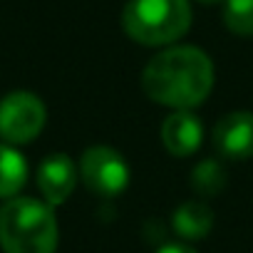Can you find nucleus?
<instances>
[{
    "instance_id": "nucleus-1",
    "label": "nucleus",
    "mask_w": 253,
    "mask_h": 253,
    "mask_svg": "<svg viewBox=\"0 0 253 253\" xmlns=\"http://www.w3.org/2000/svg\"><path fill=\"white\" fill-rule=\"evenodd\" d=\"M144 94L171 109L199 107L213 89V62L194 45H171L154 55L142 72Z\"/></svg>"
},
{
    "instance_id": "nucleus-10",
    "label": "nucleus",
    "mask_w": 253,
    "mask_h": 253,
    "mask_svg": "<svg viewBox=\"0 0 253 253\" xmlns=\"http://www.w3.org/2000/svg\"><path fill=\"white\" fill-rule=\"evenodd\" d=\"M28 181V162L23 154L10 147L0 144V199H15Z\"/></svg>"
},
{
    "instance_id": "nucleus-13",
    "label": "nucleus",
    "mask_w": 253,
    "mask_h": 253,
    "mask_svg": "<svg viewBox=\"0 0 253 253\" xmlns=\"http://www.w3.org/2000/svg\"><path fill=\"white\" fill-rule=\"evenodd\" d=\"M157 253H196L191 246H186V243H167V246H162Z\"/></svg>"
},
{
    "instance_id": "nucleus-3",
    "label": "nucleus",
    "mask_w": 253,
    "mask_h": 253,
    "mask_svg": "<svg viewBox=\"0 0 253 253\" xmlns=\"http://www.w3.org/2000/svg\"><path fill=\"white\" fill-rule=\"evenodd\" d=\"M122 28L139 45H171L191 28V3L189 0H129L122 13Z\"/></svg>"
},
{
    "instance_id": "nucleus-8",
    "label": "nucleus",
    "mask_w": 253,
    "mask_h": 253,
    "mask_svg": "<svg viewBox=\"0 0 253 253\" xmlns=\"http://www.w3.org/2000/svg\"><path fill=\"white\" fill-rule=\"evenodd\" d=\"M204 139L201 119L191 109H174L162 124V142L174 157H191Z\"/></svg>"
},
{
    "instance_id": "nucleus-7",
    "label": "nucleus",
    "mask_w": 253,
    "mask_h": 253,
    "mask_svg": "<svg viewBox=\"0 0 253 253\" xmlns=\"http://www.w3.org/2000/svg\"><path fill=\"white\" fill-rule=\"evenodd\" d=\"M75 184H77V169H75V162L67 154L57 152V154H50L47 159L40 162V167H38V189H40V194L45 196V201L50 206L65 204L72 196Z\"/></svg>"
},
{
    "instance_id": "nucleus-11",
    "label": "nucleus",
    "mask_w": 253,
    "mask_h": 253,
    "mask_svg": "<svg viewBox=\"0 0 253 253\" xmlns=\"http://www.w3.org/2000/svg\"><path fill=\"white\" fill-rule=\"evenodd\" d=\"M191 189L204 199L218 196L226 189V169L221 167V162L216 159L199 162L191 171Z\"/></svg>"
},
{
    "instance_id": "nucleus-6",
    "label": "nucleus",
    "mask_w": 253,
    "mask_h": 253,
    "mask_svg": "<svg viewBox=\"0 0 253 253\" xmlns=\"http://www.w3.org/2000/svg\"><path fill=\"white\" fill-rule=\"evenodd\" d=\"M213 147L226 159L253 157V112H228L213 126Z\"/></svg>"
},
{
    "instance_id": "nucleus-9",
    "label": "nucleus",
    "mask_w": 253,
    "mask_h": 253,
    "mask_svg": "<svg viewBox=\"0 0 253 253\" xmlns=\"http://www.w3.org/2000/svg\"><path fill=\"white\" fill-rule=\"evenodd\" d=\"M174 231L186 238V241H199L204 238L211 226H213V211L209 209V204L204 201H186L174 211Z\"/></svg>"
},
{
    "instance_id": "nucleus-12",
    "label": "nucleus",
    "mask_w": 253,
    "mask_h": 253,
    "mask_svg": "<svg viewBox=\"0 0 253 253\" xmlns=\"http://www.w3.org/2000/svg\"><path fill=\"white\" fill-rule=\"evenodd\" d=\"M223 23L233 35H253V0H223Z\"/></svg>"
},
{
    "instance_id": "nucleus-5",
    "label": "nucleus",
    "mask_w": 253,
    "mask_h": 253,
    "mask_svg": "<svg viewBox=\"0 0 253 253\" xmlns=\"http://www.w3.org/2000/svg\"><path fill=\"white\" fill-rule=\"evenodd\" d=\"M80 176L84 186L104 199L119 196L126 186H129V167H126L124 157L104 144L89 147L82 159H80Z\"/></svg>"
},
{
    "instance_id": "nucleus-4",
    "label": "nucleus",
    "mask_w": 253,
    "mask_h": 253,
    "mask_svg": "<svg viewBox=\"0 0 253 253\" xmlns=\"http://www.w3.org/2000/svg\"><path fill=\"white\" fill-rule=\"evenodd\" d=\"M47 119L45 104L38 94L18 89L0 99V139L5 144H30L38 139Z\"/></svg>"
},
{
    "instance_id": "nucleus-2",
    "label": "nucleus",
    "mask_w": 253,
    "mask_h": 253,
    "mask_svg": "<svg viewBox=\"0 0 253 253\" xmlns=\"http://www.w3.org/2000/svg\"><path fill=\"white\" fill-rule=\"evenodd\" d=\"M0 246L5 253H55L57 218L40 199L15 196L0 209Z\"/></svg>"
},
{
    "instance_id": "nucleus-14",
    "label": "nucleus",
    "mask_w": 253,
    "mask_h": 253,
    "mask_svg": "<svg viewBox=\"0 0 253 253\" xmlns=\"http://www.w3.org/2000/svg\"><path fill=\"white\" fill-rule=\"evenodd\" d=\"M199 3H206L209 5V3H218V0H199Z\"/></svg>"
}]
</instances>
